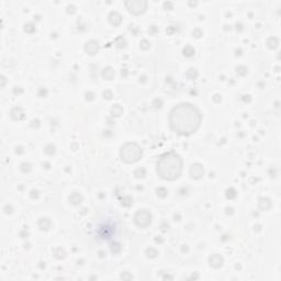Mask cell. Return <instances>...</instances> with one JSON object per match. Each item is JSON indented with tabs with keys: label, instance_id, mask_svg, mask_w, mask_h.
I'll list each match as a JSON object with an SVG mask.
<instances>
[{
	"label": "cell",
	"instance_id": "cell-16",
	"mask_svg": "<svg viewBox=\"0 0 281 281\" xmlns=\"http://www.w3.org/2000/svg\"><path fill=\"white\" fill-rule=\"evenodd\" d=\"M111 116L112 118H120L121 115L123 114V108L120 105H114L111 109Z\"/></svg>",
	"mask_w": 281,
	"mask_h": 281
},
{
	"label": "cell",
	"instance_id": "cell-13",
	"mask_svg": "<svg viewBox=\"0 0 281 281\" xmlns=\"http://www.w3.org/2000/svg\"><path fill=\"white\" fill-rule=\"evenodd\" d=\"M271 206L272 203L270 199H268L266 197H264V198L261 197V198L258 199V208L261 211H268V210L271 209Z\"/></svg>",
	"mask_w": 281,
	"mask_h": 281
},
{
	"label": "cell",
	"instance_id": "cell-29",
	"mask_svg": "<svg viewBox=\"0 0 281 281\" xmlns=\"http://www.w3.org/2000/svg\"><path fill=\"white\" fill-rule=\"evenodd\" d=\"M139 47L142 48L143 51H147V50L151 48V42H149L148 40H146V38H143V40L139 42Z\"/></svg>",
	"mask_w": 281,
	"mask_h": 281
},
{
	"label": "cell",
	"instance_id": "cell-32",
	"mask_svg": "<svg viewBox=\"0 0 281 281\" xmlns=\"http://www.w3.org/2000/svg\"><path fill=\"white\" fill-rule=\"evenodd\" d=\"M95 97H96V95L92 92V91H87L86 93H85V99H86L87 101L95 100Z\"/></svg>",
	"mask_w": 281,
	"mask_h": 281
},
{
	"label": "cell",
	"instance_id": "cell-6",
	"mask_svg": "<svg viewBox=\"0 0 281 281\" xmlns=\"http://www.w3.org/2000/svg\"><path fill=\"white\" fill-rule=\"evenodd\" d=\"M189 174H190L192 179L199 180L204 176V168L200 162H195V164L191 165L190 169H189Z\"/></svg>",
	"mask_w": 281,
	"mask_h": 281
},
{
	"label": "cell",
	"instance_id": "cell-27",
	"mask_svg": "<svg viewBox=\"0 0 281 281\" xmlns=\"http://www.w3.org/2000/svg\"><path fill=\"white\" fill-rule=\"evenodd\" d=\"M110 249H111V252H112V254L116 255V254H119V252H121L122 247H121V244L112 243V244H111V246H110Z\"/></svg>",
	"mask_w": 281,
	"mask_h": 281
},
{
	"label": "cell",
	"instance_id": "cell-35",
	"mask_svg": "<svg viewBox=\"0 0 281 281\" xmlns=\"http://www.w3.org/2000/svg\"><path fill=\"white\" fill-rule=\"evenodd\" d=\"M103 98H105V99H107V100H111V99L113 98V93H112V91H110V90L103 91Z\"/></svg>",
	"mask_w": 281,
	"mask_h": 281
},
{
	"label": "cell",
	"instance_id": "cell-15",
	"mask_svg": "<svg viewBox=\"0 0 281 281\" xmlns=\"http://www.w3.org/2000/svg\"><path fill=\"white\" fill-rule=\"evenodd\" d=\"M68 199H69V202L73 205H79L82 202V200H84V197L79 192H73L72 195H69Z\"/></svg>",
	"mask_w": 281,
	"mask_h": 281
},
{
	"label": "cell",
	"instance_id": "cell-10",
	"mask_svg": "<svg viewBox=\"0 0 281 281\" xmlns=\"http://www.w3.org/2000/svg\"><path fill=\"white\" fill-rule=\"evenodd\" d=\"M10 115L15 121H22L25 118V112L21 107H15L10 111Z\"/></svg>",
	"mask_w": 281,
	"mask_h": 281
},
{
	"label": "cell",
	"instance_id": "cell-28",
	"mask_svg": "<svg viewBox=\"0 0 281 281\" xmlns=\"http://www.w3.org/2000/svg\"><path fill=\"white\" fill-rule=\"evenodd\" d=\"M145 252H146V256H147L148 258H156L158 256V252L153 247L147 248Z\"/></svg>",
	"mask_w": 281,
	"mask_h": 281
},
{
	"label": "cell",
	"instance_id": "cell-54",
	"mask_svg": "<svg viewBox=\"0 0 281 281\" xmlns=\"http://www.w3.org/2000/svg\"><path fill=\"white\" fill-rule=\"evenodd\" d=\"M99 254H100V257H105V252H99Z\"/></svg>",
	"mask_w": 281,
	"mask_h": 281
},
{
	"label": "cell",
	"instance_id": "cell-55",
	"mask_svg": "<svg viewBox=\"0 0 281 281\" xmlns=\"http://www.w3.org/2000/svg\"><path fill=\"white\" fill-rule=\"evenodd\" d=\"M256 231H260V225H256Z\"/></svg>",
	"mask_w": 281,
	"mask_h": 281
},
{
	"label": "cell",
	"instance_id": "cell-21",
	"mask_svg": "<svg viewBox=\"0 0 281 281\" xmlns=\"http://www.w3.org/2000/svg\"><path fill=\"white\" fill-rule=\"evenodd\" d=\"M134 176L136 177L137 179H142V178H145L146 176V169L141 167V168H137L134 170Z\"/></svg>",
	"mask_w": 281,
	"mask_h": 281
},
{
	"label": "cell",
	"instance_id": "cell-47",
	"mask_svg": "<svg viewBox=\"0 0 281 281\" xmlns=\"http://www.w3.org/2000/svg\"><path fill=\"white\" fill-rule=\"evenodd\" d=\"M213 100H214V102H216V103L221 102V96H220V95H214V96H213Z\"/></svg>",
	"mask_w": 281,
	"mask_h": 281
},
{
	"label": "cell",
	"instance_id": "cell-1",
	"mask_svg": "<svg viewBox=\"0 0 281 281\" xmlns=\"http://www.w3.org/2000/svg\"><path fill=\"white\" fill-rule=\"evenodd\" d=\"M202 122V114L195 105L181 102L174 107L169 113V125L175 133L189 136L195 133Z\"/></svg>",
	"mask_w": 281,
	"mask_h": 281
},
{
	"label": "cell",
	"instance_id": "cell-23",
	"mask_svg": "<svg viewBox=\"0 0 281 281\" xmlns=\"http://www.w3.org/2000/svg\"><path fill=\"white\" fill-rule=\"evenodd\" d=\"M24 31H25L28 34H33L34 32L36 31L35 24L32 23V22H29V23L24 24Z\"/></svg>",
	"mask_w": 281,
	"mask_h": 281
},
{
	"label": "cell",
	"instance_id": "cell-46",
	"mask_svg": "<svg viewBox=\"0 0 281 281\" xmlns=\"http://www.w3.org/2000/svg\"><path fill=\"white\" fill-rule=\"evenodd\" d=\"M38 197V190H32L31 191V198L32 199H35Z\"/></svg>",
	"mask_w": 281,
	"mask_h": 281
},
{
	"label": "cell",
	"instance_id": "cell-26",
	"mask_svg": "<svg viewBox=\"0 0 281 281\" xmlns=\"http://www.w3.org/2000/svg\"><path fill=\"white\" fill-rule=\"evenodd\" d=\"M156 193H157V195L159 198L164 199V198H166L167 195H168V190H167L166 188H164V187H159V188L156 189Z\"/></svg>",
	"mask_w": 281,
	"mask_h": 281
},
{
	"label": "cell",
	"instance_id": "cell-22",
	"mask_svg": "<svg viewBox=\"0 0 281 281\" xmlns=\"http://www.w3.org/2000/svg\"><path fill=\"white\" fill-rule=\"evenodd\" d=\"M44 152H45V154L48 155V156H52V155H54V154L56 153V147H55V145H53V144H47V145L45 146V148H44Z\"/></svg>",
	"mask_w": 281,
	"mask_h": 281
},
{
	"label": "cell",
	"instance_id": "cell-14",
	"mask_svg": "<svg viewBox=\"0 0 281 281\" xmlns=\"http://www.w3.org/2000/svg\"><path fill=\"white\" fill-rule=\"evenodd\" d=\"M38 226L41 231H48L52 226V222L47 218H41L38 222Z\"/></svg>",
	"mask_w": 281,
	"mask_h": 281
},
{
	"label": "cell",
	"instance_id": "cell-33",
	"mask_svg": "<svg viewBox=\"0 0 281 281\" xmlns=\"http://www.w3.org/2000/svg\"><path fill=\"white\" fill-rule=\"evenodd\" d=\"M132 203H133V200H132V198H130V197H125L124 200H122V204H123L124 206H131Z\"/></svg>",
	"mask_w": 281,
	"mask_h": 281
},
{
	"label": "cell",
	"instance_id": "cell-20",
	"mask_svg": "<svg viewBox=\"0 0 281 281\" xmlns=\"http://www.w3.org/2000/svg\"><path fill=\"white\" fill-rule=\"evenodd\" d=\"M236 195H237V192H236V190L234 189L233 187H229V188H227V189L225 190V197H226L229 200L235 199Z\"/></svg>",
	"mask_w": 281,
	"mask_h": 281
},
{
	"label": "cell",
	"instance_id": "cell-8",
	"mask_svg": "<svg viewBox=\"0 0 281 281\" xmlns=\"http://www.w3.org/2000/svg\"><path fill=\"white\" fill-rule=\"evenodd\" d=\"M224 264V258L222 255H220V254H213V255H211L209 258V265L212 268H214V269H219V268H221V267L223 266Z\"/></svg>",
	"mask_w": 281,
	"mask_h": 281
},
{
	"label": "cell",
	"instance_id": "cell-25",
	"mask_svg": "<svg viewBox=\"0 0 281 281\" xmlns=\"http://www.w3.org/2000/svg\"><path fill=\"white\" fill-rule=\"evenodd\" d=\"M236 73H237V75H239V76H246L248 73V68L246 66H244V65H239V66L236 67Z\"/></svg>",
	"mask_w": 281,
	"mask_h": 281
},
{
	"label": "cell",
	"instance_id": "cell-3",
	"mask_svg": "<svg viewBox=\"0 0 281 281\" xmlns=\"http://www.w3.org/2000/svg\"><path fill=\"white\" fill-rule=\"evenodd\" d=\"M143 156V149L137 143L128 142L121 146L120 158L125 164H135Z\"/></svg>",
	"mask_w": 281,
	"mask_h": 281
},
{
	"label": "cell",
	"instance_id": "cell-34",
	"mask_svg": "<svg viewBox=\"0 0 281 281\" xmlns=\"http://www.w3.org/2000/svg\"><path fill=\"white\" fill-rule=\"evenodd\" d=\"M66 11H67V13H68V15H74V13L77 11V9H76V7H75L74 5H68V6H67V8H66Z\"/></svg>",
	"mask_w": 281,
	"mask_h": 281
},
{
	"label": "cell",
	"instance_id": "cell-56",
	"mask_svg": "<svg viewBox=\"0 0 281 281\" xmlns=\"http://www.w3.org/2000/svg\"><path fill=\"white\" fill-rule=\"evenodd\" d=\"M189 5H190V6H197V2H189Z\"/></svg>",
	"mask_w": 281,
	"mask_h": 281
},
{
	"label": "cell",
	"instance_id": "cell-44",
	"mask_svg": "<svg viewBox=\"0 0 281 281\" xmlns=\"http://www.w3.org/2000/svg\"><path fill=\"white\" fill-rule=\"evenodd\" d=\"M121 278H122V279H132L133 277L131 276V275H129V272H128V271H125L124 273H122V275H121Z\"/></svg>",
	"mask_w": 281,
	"mask_h": 281
},
{
	"label": "cell",
	"instance_id": "cell-36",
	"mask_svg": "<svg viewBox=\"0 0 281 281\" xmlns=\"http://www.w3.org/2000/svg\"><path fill=\"white\" fill-rule=\"evenodd\" d=\"M3 211H5L6 214H11L12 211H13V208H12L11 204H6L5 206H3Z\"/></svg>",
	"mask_w": 281,
	"mask_h": 281
},
{
	"label": "cell",
	"instance_id": "cell-5",
	"mask_svg": "<svg viewBox=\"0 0 281 281\" xmlns=\"http://www.w3.org/2000/svg\"><path fill=\"white\" fill-rule=\"evenodd\" d=\"M134 223L139 229H146L152 223V214L147 210H138L134 215Z\"/></svg>",
	"mask_w": 281,
	"mask_h": 281
},
{
	"label": "cell",
	"instance_id": "cell-18",
	"mask_svg": "<svg viewBox=\"0 0 281 281\" xmlns=\"http://www.w3.org/2000/svg\"><path fill=\"white\" fill-rule=\"evenodd\" d=\"M198 76H199V73L195 68H189L186 73V77L189 80H195L198 78Z\"/></svg>",
	"mask_w": 281,
	"mask_h": 281
},
{
	"label": "cell",
	"instance_id": "cell-11",
	"mask_svg": "<svg viewBox=\"0 0 281 281\" xmlns=\"http://www.w3.org/2000/svg\"><path fill=\"white\" fill-rule=\"evenodd\" d=\"M108 19L111 25L113 26H119L122 23V15H120L118 11H111L108 15Z\"/></svg>",
	"mask_w": 281,
	"mask_h": 281
},
{
	"label": "cell",
	"instance_id": "cell-50",
	"mask_svg": "<svg viewBox=\"0 0 281 281\" xmlns=\"http://www.w3.org/2000/svg\"><path fill=\"white\" fill-rule=\"evenodd\" d=\"M1 81H2V82H1V87L3 88V87H5V85H6V81H7V80H6L5 76H1Z\"/></svg>",
	"mask_w": 281,
	"mask_h": 281
},
{
	"label": "cell",
	"instance_id": "cell-7",
	"mask_svg": "<svg viewBox=\"0 0 281 281\" xmlns=\"http://www.w3.org/2000/svg\"><path fill=\"white\" fill-rule=\"evenodd\" d=\"M99 48H100V45L98 43V41H96V40H89L84 46L85 52L89 55H96L99 52Z\"/></svg>",
	"mask_w": 281,
	"mask_h": 281
},
{
	"label": "cell",
	"instance_id": "cell-43",
	"mask_svg": "<svg viewBox=\"0 0 281 281\" xmlns=\"http://www.w3.org/2000/svg\"><path fill=\"white\" fill-rule=\"evenodd\" d=\"M242 99H243L244 102L248 103V102H250V101H252V97H250L249 95H244L243 97H242Z\"/></svg>",
	"mask_w": 281,
	"mask_h": 281
},
{
	"label": "cell",
	"instance_id": "cell-31",
	"mask_svg": "<svg viewBox=\"0 0 281 281\" xmlns=\"http://www.w3.org/2000/svg\"><path fill=\"white\" fill-rule=\"evenodd\" d=\"M54 255H55V257L58 258V259H63V258L65 257V252H64V249H62V248H57V249H55V252H54Z\"/></svg>",
	"mask_w": 281,
	"mask_h": 281
},
{
	"label": "cell",
	"instance_id": "cell-45",
	"mask_svg": "<svg viewBox=\"0 0 281 281\" xmlns=\"http://www.w3.org/2000/svg\"><path fill=\"white\" fill-rule=\"evenodd\" d=\"M235 29H236V31H238V32H241V31H243L244 30V26H243V23H236V25H235Z\"/></svg>",
	"mask_w": 281,
	"mask_h": 281
},
{
	"label": "cell",
	"instance_id": "cell-12",
	"mask_svg": "<svg viewBox=\"0 0 281 281\" xmlns=\"http://www.w3.org/2000/svg\"><path fill=\"white\" fill-rule=\"evenodd\" d=\"M101 76H102V78L105 79V80H113L115 76L114 69L111 66L105 67V68L101 70Z\"/></svg>",
	"mask_w": 281,
	"mask_h": 281
},
{
	"label": "cell",
	"instance_id": "cell-19",
	"mask_svg": "<svg viewBox=\"0 0 281 281\" xmlns=\"http://www.w3.org/2000/svg\"><path fill=\"white\" fill-rule=\"evenodd\" d=\"M182 54H183V56H186V57H192V56L195 55V48H193V46H191V45H187V46H185V47L182 48Z\"/></svg>",
	"mask_w": 281,
	"mask_h": 281
},
{
	"label": "cell",
	"instance_id": "cell-40",
	"mask_svg": "<svg viewBox=\"0 0 281 281\" xmlns=\"http://www.w3.org/2000/svg\"><path fill=\"white\" fill-rule=\"evenodd\" d=\"M192 34L195 35V38H200V36H202V34H203V32H202V30H200V29H195L193 30V32H192Z\"/></svg>",
	"mask_w": 281,
	"mask_h": 281
},
{
	"label": "cell",
	"instance_id": "cell-9",
	"mask_svg": "<svg viewBox=\"0 0 281 281\" xmlns=\"http://www.w3.org/2000/svg\"><path fill=\"white\" fill-rule=\"evenodd\" d=\"M113 232H114L113 226H110L109 224H105V225H101L99 227V233L98 234L102 239H109L112 236Z\"/></svg>",
	"mask_w": 281,
	"mask_h": 281
},
{
	"label": "cell",
	"instance_id": "cell-52",
	"mask_svg": "<svg viewBox=\"0 0 281 281\" xmlns=\"http://www.w3.org/2000/svg\"><path fill=\"white\" fill-rule=\"evenodd\" d=\"M235 54H236V55H242V50H241V48L236 50V51H235Z\"/></svg>",
	"mask_w": 281,
	"mask_h": 281
},
{
	"label": "cell",
	"instance_id": "cell-24",
	"mask_svg": "<svg viewBox=\"0 0 281 281\" xmlns=\"http://www.w3.org/2000/svg\"><path fill=\"white\" fill-rule=\"evenodd\" d=\"M20 169L21 172H24V174H29L31 170H32V165L30 162H22L20 165Z\"/></svg>",
	"mask_w": 281,
	"mask_h": 281
},
{
	"label": "cell",
	"instance_id": "cell-37",
	"mask_svg": "<svg viewBox=\"0 0 281 281\" xmlns=\"http://www.w3.org/2000/svg\"><path fill=\"white\" fill-rule=\"evenodd\" d=\"M158 32V28L156 26V25H152V26H149V29H148V33L151 34V35H156V33Z\"/></svg>",
	"mask_w": 281,
	"mask_h": 281
},
{
	"label": "cell",
	"instance_id": "cell-51",
	"mask_svg": "<svg viewBox=\"0 0 281 281\" xmlns=\"http://www.w3.org/2000/svg\"><path fill=\"white\" fill-rule=\"evenodd\" d=\"M181 250L182 252H188V247H187V245H182V248H181Z\"/></svg>",
	"mask_w": 281,
	"mask_h": 281
},
{
	"label": "cell",
	"instance_id": "cell-30",
	"mask_svg": "<svg viewBox=\"0 0 281 281\" xmlns=\"http://www.w3.org/2000/svg\"><path fill=\"white\" fill-rule=\"evenodd\" d=\"M152 105L155 109H160V108H162V105H164V101H162L160 98H157V99H155V100L153 101Z\"/></svg>",
	"mask_w": 281,
	"mask_h": 281
},
{
	"label": "cell",
	"instance_id": "cell-2",
	"mask_svg": "<svg viewBox=\"0 0 281 281\" xmlns=\"http://www.w3.org/2000/svg\"><path fill=\"white\" fill-rule=\"evenodd\" d=\"M183 160L176 152H167L159 157L156 164V172L162 179L167 181L177 180L182 174Z\"/></svg>",
	"mask_w": 281,
	"mask_h": 281
},
{
	"label": "cell",
	"instance_id": "cell-17",
	"mask_svg": "<svg viewBox=\"0 0 281 281\" xmlns=\"http://www.w3.org/2000/svg\"><path fill=\"white\" fill-rule=\"evenodd\" d=\"M267 46L270 50H276L279 46V40L276 36H270L267 40Z\"/></svg>",
	"mask_w": 281,
	"mask_h": 281
},
{
	"label": "cell",
	"instance_id": "cell-4",
	"mask_svg": "<svg viewBox=\"0 0 281 281\" xmlns=\"http://www.w3.org/2000/svg\"><path fill=\"white\" fill-rule=\"evenodd\" d=\"M125 7L130 13L134 15H143L147 9V1L145 0H128L125 1Z\"/></svg>",
	"mask_w": 281,
	"mask_h": 281
},
{
	"label": "cell",
	"instance_id": "cell-49",
	"mask_svg": "<svg viewBox=\"0 0 281 281\" xmlns=\"http://www.w3.org/2000/svg\"><path fill=\"white\" fill-rule=\"evenodd\" d=\"M15 153H17V154H21V153H23V147H22V146L17 147V148H15Z\"/></svg>",
	"mask_w": 281,
	"mask_h": 281
},
{
	"label": "cell",
	"instance_id": "cell-38",
	"mask_svg": "<svg viewBox=\"0 0 281 281\" xmlns=\"http://www.w3.org/2000/svg\"><path fill=\"white\" fill-rule=\"evenodd\" d=\"M46 95H47V90H46V88H40L38 89V96L41 97V98H44V97H46Z\"/></svg>",
	"mask_w": 281,
	"mask_h": 281
},
{
	"label": "cell",
	"instance_id": "cell-53",
	"mask_svg": "<svg viewBox=\"0 0 281 281\" xmlns=\"http://www.w3.org/2000/svg\"><path fill=\"white\" fill-rule=\"evenodd\" d=\"M43 166H45V168L48 169V168H50V164H48V162H45V164H43Z\"/></svg>",
	"mask_w": 281,
	"mask_h": 281
},
{
	"label": "cell",
	"instance_id": "cell-42",
	"mask_svg": "<svg viewBox=\"0 0 281 281\" xmlns=\"http://www.w3.org/2000/svg\"><path fill=\"white\" fill-rule=\"evenodd\" d=\"M22 92H23V89L21 87H15L13 88V93L15 95H21Z\"/></svg>",
	"mask_w": 281,
	"mask_h": 281
},
{
	"label": "cell",
	"instance_id": "cell-48",
	"mask_svg": "<svg viewBox=\"0 0 281 281\" xmlns=\"http://www.w3.org/2000/svg\"><path fill=\"white\" fill-rule=\"evenodd\" d=\"M225 211H226V214H229V215H232V214H234V209L233 208H226L225 209Z\"/></svg>",
	"mask_w": 281,
	"mask_h": 281
},
{
	"label": "cell",
	"instance_id": "cell-39",
	"mask_svg": "<svg viewBox=\"0 0 281 281\" xmlns=\"http://www.w3.org/2000/svg\"><path fill=\"white\" fill-rule=\"evenodd\" d=\"M164 9L172 10V9H174V3H172V2H170V1H166V2H164Z\"/></svg>",
	"mask_w": 281,
	"mask_h": 281
},
{
	"label": "cell",
	"instance_id": "cell-41",
	"mask_svg": "<svg viewBox=\"0 0 281 281\" xmlns=\"http://www.w3.org/2000/svg\"><path fill=\"white\" fill-rule=\"evenodd\" d=\"M41 122H40V120L38 119H35V120H33L32 122H31V126L32 128H35V129H38L40 128V125H41Z\"/></svg>",
	"mask_w": 281,
	"mask_h": 281
}]
</instances>
